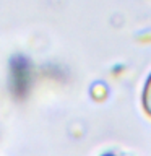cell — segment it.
<instances>
[{
	"label": "cell",
	"mask_w": 151,
	"mask_h": 156,
	"mask_svg": "<svg viewBox=\"0 0 151 156\" xmlns=\"http://www.w3.org/2000/svg\"><path fill=\"white\" fill-rule=\"evenodd\" d=\"M141 102H143V109H145V112L151 117V73H149L148 80H146V83H145L143 96H141Z\"/></svg>",
	"instance_id": "obj_1"
}]
</instances>
